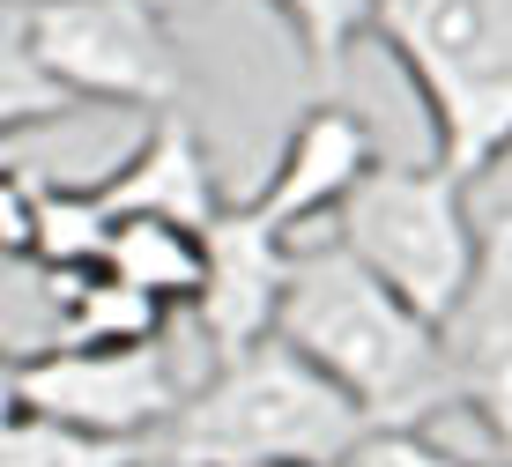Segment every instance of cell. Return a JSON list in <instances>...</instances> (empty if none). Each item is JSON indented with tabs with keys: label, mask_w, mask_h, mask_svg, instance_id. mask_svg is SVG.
Here are the masks:
<instances>
[{
	"label": "cell",
	"mask_w": 512,
	"mask_h": 467,
	"mask_svg": "<svg viewBox=\"0 0 512 467\" xmlns=\"http://www.w3.org/2000/svg\"><path fill=\"white\" fill-rule=\"evenodd\" d=\"M275 334L290 341L327 386H342L364 423L423 430L438 408H453L438 327L416 304H401L364 260H349L334 238L297 253V275H290Z\"/></svg>",
	"instance_id": "obj_1"
},
{
	"label": "cell",
	"mask_w": 512,
	"mask_h": 467,
	"mask_svg": "<svg viewBox=\"0 0 512 467\" xmlns=\"http://www.w3.org/2000/svg\"><path fill=\"white\" fill-rule=\"evenodd\" d=\"M372 38L409 75L431 156L468 186L512 156V0H372Z\"/></svg>",
	"instance_id": "obj_2"
},
{
	"label": "cell",
	"mask_w": 512,
	"mask_h": 467,
	"mask_svg": "<svg viewBox=\"0 0 512 467\" xmlns=\"http://www.w3.org/2000/svg\"><path fill=\"white\" fill-rule=\"evenodd\" d=\"M364 416L342 386H327L290 341H260L245 356L208 364L186 393L179 423L164 430L156 460L171 467H268V460H342Z\"/></svg>",
	"instance_id": "obj_3"
},
{
	"label": "cell",
	"mask_w": 512,
	"mask_h": 467,
	"mask_svg": "<svg viewBox=\"0 0 512 467\" xmlns=\"http://www.w3.org/2000/svg\"><path fill=\"white\" fill-rule=\"evenodd\" d=\"M327 238L372 267L401 304H416L431 327H446L483 267L490 230L468 215V178L431 156V164H379L342 201Z\"/></svg>",
	"instance_id": "obj_4"
},
{
	"label": "cell",
	"mask_w": 512,
	"mask_h": 467,
	"mask_svg": "<svg viewBox=\"0 0 512 467\" xmlns=\"http://www.w3.org/2000/svg\"><path fill=\"white\" fill-rule=\"evenodd\" d=\"M23 38L82 112H186V60L156 0H23Z\"/></svg>",
	"instance_id": "obj_5"
},
{
	"label": "cell",
	"mask_w": 512,
	"mask_h": 467,
	"mask_svg": "<svg viewBox=\"0 0 512 467\" xmlns=\"http://www.w3.org/2000/svg\"><path fill=\"white\" fill-rule=\"evenodd\" d=\"M186 393L193 386L164 341H141V349H38L23 364V401L38 416H60L119 445H149V453L179 423Z\"/></svg>",
	"instance_id": "obj_6"
},
{
	"label": "cell",
	"mask_w": 512,
	"mask_h": 467,
	"mask_svg": "<svg viewBox=\"0 0 512 467\" xmlns=\"http://www.w3.org/2000/svg\"><path fill=\"white\" fill-rule=\"evenodd\" d=\"M297 253H305V245H297L290 230H275L253 201H231L201 230V297H193V327H201L216 364L275 341Z\"/></svg>",
	"instance_id": "obj_7"
},
{
	"label": "cell",
	"mask_w": 512,
	"mask_h": 467,
	"mask_svg": "<svg viewBox=\"0 0 512 467\" xmlns=\"http://www.w3.org/2000/svg\"><path fill=\"white\" fill-rule=\"evenodd\" d=\"M446 341V379L453 408L490 438V453L512 460V215H498L483 238V267H475L461 312L438 327Z\"/></svg>",
	"instance_id": "obj_8"
},
{
	"label": "cell",
	"mask_w": 512,
	"mask_h": 467,
	"mask_svg": "<svg viewBox=\"0 0 512 467\" xmlns=\"http://www.w3.org/2000/svg\"><path fill=\"white\" fill-rule=\"evenodd\" d=\"M372 171H379L372 127H364L349 104L320 97V104H305V112H297V127H290V141H282L275 171L260 178V193H245V201L268 215L275 230H290V238L305 245V230H312V223H334L342 201H349Z\"/></svg>",
	"instance_id": "obj_9"
},
{
	"label": "cell",
	"mask_w": 512,
	"mask_h": 467,
	"mask_svg": "<svg viewBox=\"0 0 512 467\" xmlns=\"http://www.w3.org/2000/svg\"><path fill=\"white\" fill-rule=\"evenodd\" d=\"M104 215H156V223H186V230H208L223 208V186H216V164H208V141L193 134L186 112H156L149 134L134 141L104 178H90Z\"/></svg>",
	"instance_id": "obj_10"
},
{
	"label": "cell",
	"mask_w": 512,
	"mask_h": 467,
	"mask_svg": "<svg viewBox=\"0 0 512 467\" xmlns=\"http://www.w3.org/2000/svg\"><path fill=\"white\" fill-rule=\"evenodd\" d=\"M45 282H52L45 349H141V341H164L171 327V304L119 282L112 267H75V275H45Z\"/></svg>",
	"instance_id": "obj_11"
},
{
	"label": "cell",
	"mask_w": 512,
	"mask_h": 467,
	"mask_svg": "<svg viewBox=\"0 0 512 467\" xmlns=\"http://www.w3.org/2000/svg\"><path fill=\"white\" fill-rule=\"evenodd\" d=\"M97 267H112L119 282L149 290L171 312H193V297H201V230L156 223V215H119Z\"/></svg>",
	"instance_id": "obj_12"
},
{
	"label": "cell",
	"mask_w": 512,
	"mask_h": 467,
	"mask_svg": "<svg viewBox=\"0 0 512 467\" xmlns=\"http://www.w3.org/2000/svg\"><path fill=\"white\" fill-rule=\"evenodd\" d=\"M149 445H119L97 438V430H75L60 416H38L23 408L8 430H0V467H149Z\"/></svg>",
	"instance_id": "obj_13"
},
{
	"label": "cell",
	"mask_w": 512,
	"mask_h": 467,
	"mask_svg": "<svg viewBox=\"0 0 512 467\" xmlns=\"http://www.w3.org/2000/svg\"><path fill=\"white\" fill-rule=\"evenodd\" d=\"M75 112L82 104L38 67V52L23 38V0H15V8L0 15V141H15L30 127H52V119H75Z\"/></svg>",
	"instance_id": "obj_14"
},
{
	"label": "cell",
	"mask_w": 512,
	"mask_h": 467,
	"mask_svg": "<svg viewBox=\"0 0 512 467\" xmlns=\"http://www.w3.org/2000/svg\"><path fill=\"white\" fill-rule=\"evenodd\" d=\"M104 238H112V215H104L90 178H82V186H52V178H45V201H38V267H45V275L97 267Z\"/></svg>",
	"instance_id": "obj_15"
},
{
	"label": "cell",
	"mask_w": 512,
	"mask_h": 467,
	"mask_svg": "<svg viewBox=\"0 0 512 467\" xmlns=\"http://www.w3.org/2000/svg\"><path fill=\"white\" fill-rule=\"evenodd\" d=\"M268 8L290 23L297 52H305V75L334 89L349 67V52L372 38V0H268Z\"/></svg>",
	"instance_id": "obj_16"
},
{
	"label": "cell",
	"mask_w": 512,
	"mask_h": 467,
	"mask_svg": "<svg viewBox=\"0 0 512 467\" xmlns=\"http://www.w3.org/2000/svg\"><path fill=\"white\" fill-rule=\"evenodd\" d=\"M334 467H461V460H453L446 445H431L423 430H409V423H364Z\"/></svg>",
	"instance_id": "obj_17"
},
{
	"label": "cell",
	"mask_w": 512,
	"mask_h": 467,
	"mask_svg": "<svg viewBox=\"0 0 512 467\" xmlns=\"http://www.w3.org/2000/svg\"><path fill=\"white\" fill-rule=\"evenodd\" d=\"M38 201L45 178L0 171V260H38Z\"/></svg>",
	"instance_id": "obj_18"
},
{
	"label": "cell",
	"mask_w": 512,
	"mask_h": 467,
	"mask_svg": "<svg viewBox=\"0 0 512 467\" xmlns=\"http://www.w3.org/2000/svg\"><path fill=\"white\" fill-rule=\"evenodd\" d=\"M23 364H30V356H15V349H0V430H8L15 416H23Z\"/></svg>",
	"instance_id": "obj_19"
},
{
	"label": "cell",
	"mask_w": 512,
	"mask_h": 467,
	"mask_svg": "<svg viewBox=\"0 0 512 467\" xmlns=\"http://www.w3.org/2000/svg\"><path fill=\"white\" fill-rule=\"evenodd\" d=\"M156 8H164L171 23H179V15H193V8H208V0H156Z\"/></svg>",
	"instance_id": "obj_20"
},
{
	"label": "cell",
	"mask_w": 512,
	"mask_h": 467,
	"mask_svg": "<svg viewBox=\"0 0 512 467\" xmlns=\"http://www.w3.org/2000/svg\"><path fill=\"white\" fill-rule=\"evenodd\" d=\"M268 467H334V460H268Z\"/></svg>",
	"instance_id": "obj_21"
},
{
	"label": "cell",
	"mask_w": 512,
	"mask_h": 467,
	"mask_svg": "<svg viewBox=\"0 0 512 467\" xmlns=\"http://www.w3.org/2000/svg\"><path fill=\"white\" fill-rule=\"evenodd\" d=\"M8 8H15V0H0V15H8Z\"/></svg>",
	"instance_id": "obj_22"
},
{
	"label": "cell",
	"mask_w": 512,
	"mask_h": 467,
	"mask_svg": "<svg viewBox=\"0 0 512 467\" xmlns=\"http://www.w3.org/2000/svg\"><path fill=\"white\" fill-rule=\"evenodd\" d=\"M490 467H512V460H490Z\"/></svg>",
	"instance_id": "obj_23"
},
{
	"label": "cell",
	"mask_w": 512,
	"mask_h": 467,
	"mask_svg": "<svg viewBox=\"0 0 512 467\" xmlns=\"http://www.w3.org/2000/svg\"><path fill=\"white\" fill-rule=\"evenodd\" d=\"M149 467H164V460H149Z\"/></svg>",
	"instance_id": "obj_24"
},
{
	"label": "cell",
	"mask_w": 512,
	"mask_h": 467,
	"mask_svg": "<svg viewBox=\"0 0 512 467\" xmlns=\"http://www.w3.org/2000/svg\"><path fill=\"white\" fill-rule=\"evenodd\" d=\"M164 467H171V460H164Z\"/></svg>",
	"instance_id": "obj_25"
}]
</instances>
